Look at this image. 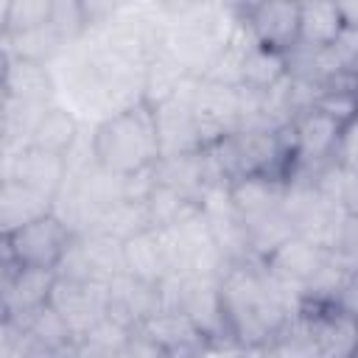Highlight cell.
<instances>
[{
    "label": "cell",
    "instance_id": "1",
    "mask_svg": "<svg viewBox=\"0 0 358 358\" xmlns=\"http://www.w3.org/2000/svg\"><path fill=\"white\" fill-rule=\"evenodd\" d=\"M218 280L227 333L232 344L255 350L277 341L288 330L299 299L266 271L263 260L249 257L227 263Z\"/></svg>",
    "mask_w": 358,
    "mask_h": 358
},
{
    "label": "cell",
    "instance_id": "2",
    "mask_svg": "<svg viewBox=\"0 0 358 358\" xmlns=\"http://www.w3.org/2000/svg\"><path fill=\"white\" fill-rule=\"evenodd\" d=\"M90 140L95 162L120 176L148 171L162 157L157 115L148 103H137L126 112L95 120Z\"/></svg>",
    "mask_w": 358,
    "mask_h": 358
},
{
    "label": "cell",
    "instance_id": "3",
    "mask_svg": "<svg viewBox=\"0 0 358 358\" xmlns=\"http://www.w3.org/2000/svg\"><path fill=\"white\" fill-rule=\"evenodd\" d=\"M282 213L288 215L299 238H308L327 252L341 243L350 221L347 210L330 196H324L313 182H291L282 201Z\"/></svg>",
    "mask_w": 358,
    "mask_h": 358
},
{
    "label": "cell",
    "instance_id": "4",
    "mask_svg": "<svg viewBox=\"0 0 358 358\" xmlns=\"http://www.w3.org/2000/svg\"><path fill=\"white\" fill-rule=\"evenodd\" d=\"M291 327L313 347L316 358H355L358 352V316L336 302L299 299Z\"/></svg>",
    "mask_w": 358,
    "mask_h": 358
},
{
    "label": "cell",
    "instance_id": "5",
    "mask_svg": "<svg viewBox=\"0 0 358 358\" xmlns=\"http://www.w3.org/2000/svg\"><path fill=\"white\" fill-rule=\"evenodd\" d=\"M76 232L56 215L48 213L14 232H3V257L34 266V268H59L67 249L73 246Z\"/></svg>",
    "mask_w": 358,
    "mask_h": 358
},
{
    "label": "cell",
    "instance_id": "6",
    "mask_svg": "<svg viewBox=\"0 0 358 358\" xmlns=\"http://www.w3.org/2000/svg\"><path fill=\"white\" fill-rule=\"evenodd\" d=\"M232 8L260 48L291 53L299 45V3L266 0V3H238Z\"/></svg>",
    "mask_w": 358,
    "mask_h": 358
},
{
    "label": "cell",
    "instance_id": "7",
    "mask_svg": "<svg viewBox=\"0 0 358 358\" xmlns=\"http://www.w3.org/2000/svg\"><path fill=\"white\" fill-rule=\"evenodd\" d=\"M56 285L53 268H34L20 266L8 257H3L0 268V291H3V319H22L31 310L50 302Z\"/></svg>",
    "mask_w": 358,
    "mask_h": 358
},
{
    "label": "cell",
    "instance_id": "8",
    "mask_svg": "<svg viewBox=\"0 0 358 358\" xmlns=\"http://www.w3.org/2000/svg\"><path fill=\"white\" fill-rule=\"evenodd\" d=\"M327 263H330V252L322 249V246H316V243L308 241V238H299V235L288 238L282 246H277V249L263 260L266 271H268L280 285H285L288 291H294L296 299H299V294L322 274V268H324Z\"/></svg>",
    "mask_w": 358,
    "mask_h": 358
},
{
    "label": "cell",
    "instance_id": "9",
    "mask_svg": "<svg viewBox=\"0 0 358 358\" xmlns=\"http://www.w3.org/2000/svg\"><path fill=\"white\" fill-rule=\"evenodd\" d=\"M106 299H109V282H98V280L84 282V280H70L56 274L50 305L70 322L78 338L106 316Z\"/></svg>",
    "mask_w": 358,
    "mask_h": 358
},
{
    "label": "cell",
    "instance_id": "10",
    "mask_svg": "<svg viewBox=\"0 0 358 358\" xmlns=\"http://www.w3.org/2000/svg\"><path fill=\"white\" fill-rule=\"evenodd\" d=\"M3 179H14L36 190L39 196L56 201V196L67 182V162L59 154L28 145L11 157H3Z\"/></svg>",
    "mask_w": 358,
    "mask_h": 358
},
{
    "label": "cell",
    "instance_id": "11",
    "mask_svg": "<svg viewBox=\"0 0 358 358\" xmlns=\"http://www.w3.org/2000/svg\"><path fill=\"white\" fill-rule=\"evenodd\" d=\"M190 84H193V78H187L171 101H165L162 106L154 109L162 157L204 151L199 123H196V115H193V103H190Z\"/></svg>",
    "mask_w": 358,
    "mask_h": 358
},
{
    "label": "cell",
    "instance_id": "12",
    "mask_svg": "<svg viewBox=\"0 0 358 358\" xmlns=\"http://www.w3.org/2000/svg\"><path fill=\"white\" fill-rule=\"evenodd\" d=\"M59 81L50 64L17 59L3 53V98H14L31 106H53Z\"/></svg>",
    "mask_w": 358,
    "mask_h": 358
},
{
    "label": "cell",
    "instance_id": "13",
    "mask_svg": "<svg viewBox=\"0 0 358 358\" xmlns=\"http://www.w3.org/2000/svg\"><path fill=\"white\" fill-rule=\"evenodd\" d=\"M159 310H162L159 282H145V280H137L131 274H117L109 282L106 316L117 319L120 324L134 330Z\"/></svg>",
    "mask_w": 358,
    "mask_h": 358
},
{
    "label": "cell",
    "instance_id": "14",
    "mask_svg": "<svg viewBox=\"0 0 358 358\" xmlns=\"http://www.w3.org/2000/svg\"><path fill=\"white\" fill-rule=\"evenodd\" d=\"M154 173H157L159 185L179 190L182 196H187L199 207H201V199L207 196L210 187H221V185H215V176L210 171V162H207L204 151L159 157V162L154 165Z\"/></svg>",
    "mask_w": 358,
    "mask_h": 358
},
{
    "label": "cell",
    "instance_id": "15",
    "mask_svg": "<svg viewBox=\"0 0 358 358\" xmlns=\"http://www.w3.org/2000/svg\"><path fill=\"white\" fill-rule=\"evenodd\" d=\"M140 330L157 341L171 358H196L210 338L179 310H159L140 324Z\"/></svg>",
    "mask_w": 358,
    "mask_h": 358
},
{
    "label": "cell",
    "instance_id": "16",
    "mask_svg": "<svg viewBox=\"0 0 358 358\" xmlns=\"http://www.w3.org/2000/svg\"><path fill=\"white\" fill-rule=\"evenodd\" d=\"M285 193H288V185L266 176H243L229 185V201L243 224L282 210Z\"/></svg>",
    "mask_w": 358,
    "mask_h": 358
},
{
    "label": "cell",
    "instance_id": "17",
    "mask_svg": "<svg viewBox=\"0 0 358 358\" xmlns=\"http://www.w3.org/2000/svg\"><path fill=\"white\" fill-rule=\"evenodd\" d=\"M81 137V123H78V115L70 109V106H48L34 131H31V143L34 148H42V151H50V154H59V157H67V151L78 143Z\"/></svg>",
    "mask_w": 358,
    "mask_h": 358
},
{
    "label": "cell",
    "instance_id": "18",
    "mask_svg": "<svg viewBox=\"0 0 358 358\" xmlns=\"http://www.w3.org/2000/svg\"><path fill=\"white\" fill-rule=\"evenodd\" d=\"M344 14L338 3H299V45L333 48L344 34Z\"/></svg>",
    "mask_w": 358,
    "mask_h": 358
},
{
    "label": "cell",
    "instance_id": "19",
    "mask_svg": "<svg viewBox=\"0 0 358 358\" xmlns=\"http://www.w3.org/2000/svg\"><path fill=\"white\" fill-rule=\"evenodd\" d=\"M48 213H53L50 199L39 196L36 190H31L14 179H3V185H0V227H3V232H14Z\"/></svg>",
    "mask_w": 358,
    "mask_h": 358
},
{
    "label": "cell",
    "instance_id": "20",
    "mask_svg": "<svg viewBox=\"0 0 358 358\" xmlns=\"http://www.w3.org/2000/svg\"><path fill=\"white\" fill-rule=\"evenodd\" d=\"M123 266H126V274H131L137 280L162 282L168 277V266H165L159 229H145V232H137L134 238L123 241Z\"/></svg>",
    "mask_w": 358,
    "mask_h": 358
},
{
    "label": "cell",
    "instance_id": "21",
    "mask_svg": "<svg viewBox=\"0 0 358 358\" xmlns=\"http://www.w3.org/2000/svg\"><path fill=\"white\" fill-rule=\"evenodd\" d=\"M288 78V53H277L255 45L241 64V87L252 92H268Z\"/></svg>",
    "mask_w": 358,
    "mask_h": 358
},
{
    "label": "cell",
    "instance_id": "22",
    "mask_svg": "<svg viewBox=\"0 0 358 358\" xmlns=\"http://www.w3.org/2000/svg\"><path fill=\"white\" fill-rule=\"evenodd\" d=\"M190 76L185 73V67L179 62H173L165 50H159L148 67H145V78H143V103H148L151 109L162 106L165 101H171L182 84L187 81Z\"/></svg>",
    "mask_w": 358,
    "mask_h": 358
},
{
    "label": "cell",
    "instance_id": "23",
    "mask_svg": "<svg viewBox=\"0 0 358 358\" xmlns=\"http://www.w3.org/2000/svg\"><path fill=\"white\" fill-rule=\"evenodd\" d=\"M78 246L84 252V260L90 266L92 280L98 282H112L117 274H126L123 266V241L101 235V232H87V235H76Z\"/></svg>",
    "mask_w": 358,
    "mask_h": 358
},
{
    "label": "cell",
    "instance_id": "24",
    "mask_svg": "<svg viewBox=\"0 0 358 358\" xmlns=\"http://www.w3.org/2000/svg\"><path fill=\"white\" fill-rule=\"evenodd\" d=\"M67 50L70 48L56 36V31L50 25L25 31L20 36H3V53H11L17 59H28V62H39V64H53Z\"/></svg>",
    "mask_w": 358,
    "mask_h": 358
},
{
    "label": "cell",
    "instance_id": "25",
    "mask_svg": "<svg viewBox=\"0 0 358 358\" xmlns=\"http://www.w3.org/2000/svg\"><path fill=\"white\" fill-rule=\"evenodd\" d=\"M14 322L22 324L34 341H39L42 347H48V350H53V352L64 350L67 344H73V341L78 338V336L73 333L70 322H67L50 302L42 305V308H36V310H31V313L22 316V319H14Z\"/></svg>",
    "mask_w": 358,
    "mask_h": 358
},
{
    "label": "cell",
    "instance_id": "26",
    "mask_svg": "<svg viewBox=\"0 0 358 358\" xmlns=\"http://www.w3.org/2000/svg\"><path fill=\"white\" fill-rule=\"evenodd\" d=\"M145 229H154L145 201H117L109 210H103L92 227V232H101V235H109L117 241H129Z\"/></svg>",
    "mask_w": 358,
    "mask_h": 358
},
{
    "label": "cell",
    "instance_id": "27",
    "mask_svg": "<svg viewBox=\"0 0 358 358\" xmlns=\"http://www.w3.org/2000/svg\"><path fill=\"white\" fill-rule=\"evenodd\" d=\"M145 207H148V218H151V227L154 229H168V227H176L182 224L185 218H190L193 213H199V204L190 201L187 196H182L179 190L173 187H165L157 182V187L151 190V196L145 199Z\"/></svg>",
    "mask_w": 358,
    "mask_h": 358
},
{
    "label": "cell",
    "instance_id": "28",
    "mask_svg": "<svg viewBox=\"0 0 358 358\" xmlns=\"http://www.w3.org/2000/svg\"><path fill=\"white\" fill-rule=\"evenodd\" d=\"M243 227H246V235H249V252L257 260H266L277 246H282L288 238L296 235L282 210L268 213L263 218H255V221H249Z\"/></svg>",
    "mask_w": 358,
    "mask_h": 358
},
{
    "label": "cell",
    "instance_id": "29",
    "mask_svg": "<svg viewBox=\"0 0 358 358\" xmlns=\"http://www.w3.org/2000/svg\"><path fill=\"white\" fill-rule=\"evenodd\" d=\"M50 8H53V0H6L0 11L3 36H20L25 31L48 25Z\"/></svg>",
    "mask_w": 358,
    "mask_h": 358
},
{
    "label": "cell",
    "instance_id": "30",
    "mask_svg": "<svg viewBox=\"0 0 358 358\" xmlns=\"http://www.w3.org/2000/svg\"><path fill=\"white\" fill-rule=\"evenodd\" d=\"M48 25L56 31V36L73 48L90 34V20L84 11V0H53Z\"/></svg>",
    "mask_w": 358,
    "mask_h": 358
},
{
    "label": "cell",
    "instance_id": "31",
    "mask_svg": "<svg viewBox=\"0 0 358 358\" xmlns=\"http://www.w3.org/2000/svg\"><path fill=\"white\" fill-rule=\"evenodd\" d=\"M129 336H131V327L120 324V322H117V319H112V316H103V319H101V322H95V324L81 336V338H87L90 344L101 347L103 352H117V350H123V347H126Z\"/></svg>",
    "mask_w": 358,
    "mask_h": 358
},
{
    "label": "cell",
    "instance_id": "32",
    "mask_svg": "<svg viewBox=\"0 0 358 358\" xmlns=\"http://www.w3.org/2000/svg\"><path fill=\"white\" fill-rule=\"evenodd\" d=\"M31 344V336L22 324H17L14 319H3V330H0V358H22L25 350Z\"/></svg>",
    "mask_w": 358,
    "mask_h": 358
},
{
    "label": "cell",
    "instance_id": "33",
    "mask_svg": "<svg viewBox=\"0 0 358 358\" xmlns=\"http://www.w3.org/2000/svg\"><path fill=\"white\" fill-rule=\"evenodd\" d=\"M336 162L352 173H358V117H352L341 129V140L336 148Z\"/></svg>",
    "mask_w": 358,
    "mask_h": 358
},
{
    "label": "cell",
    "instance_id": "34",
    "mask_svg": "<svg viewBox=\"0 0 358 358\" xmlns=\"http://www.w3.org/2000/svg\"><path fill=\"white\" fill-rule=\"evenodd\" d=\"M126 352H129V358H171L157 341H151L140 327H134L131 330V336H129V341H126Z\"/></svg>",
    "mask_w": 358,
    "mask_h": 358
},
{
    "label": "cell",
    "instance_id": "35",
    "mask_svg": "<svg viewBox=\"0 0 358 358\" xmlns=\"http://www.w3.org/2000/svg\"><path fill=\"white\" fill-rule=\"evenodd\" d=\"M333 302H336L338 308H344L347 313L358 316V268H352V271L344 277V282H341V288H338V294H336Z\"/></svg>",
    "mask_w": 358,
    "mask_h": 358
},
{
    "label": "cell",
    "instance_id": "36",
    "mask_svg": "<svg viewBox=\"0 0 358 358\" xmlns=\"http://www.w3.org/2000/svg\"><path fill=\"white\" fill-rule=\"evenodd\" d=\"M56 358H109V352H103L101 347L90 344L87 338H76L73 344H67L64 350H59Z\"/></svg>",
    "mask_w": 358,
    "mask_h": 358
},
{
    "label": "cell",
    "instance_id": "37",
    "mask_svg": "<svg viewBox=\"0 0 358 358\" xmlns=\"http://www.w3.org/2000/svg\"><path fill=\"white\" fill-rule=\"evenodd\" d=\"M196 358H249V350L238 344H207Z\"/></svg>",
    "mask_w": 358,
    "mask_h": 358
},
{
    "label": "cell",
    "instance_id": "38",
    "mask_svg": "<svg viewBox=\"0 0 358 358\" xmlns=\"http://www.w3.org/2000/svg\"><path fill=\"white\" fill-rule=\"evenodd\" d=\"M341 14H344V25L350 31H358V3H338Z\"/></svg>",
    "mask_w": 358,
    "mask_h": 358
},
{
    "label": "cell",
    "instance_id": "39",
    "mask_svg": "<svg viewBox=\"0 0 358 358\" xmlns=\"http://www.w3.org/2000/svg\"><path fill=\"white\" fill-rule=\"evenodd\" d=\"M109 358H129V352H126V347H123V350H117V352H109Z\"/></svg>",
    "mask_w": 358,
    "mask_h": 358
},
{
    "label": "cell",
    "instance_id": "40",
    "mask_svg": "<svg viewBox=\"0 0 358 358\" xmlns=\"http://www.w3.org/2000/svg\"><path fill=\"white\" fill-rule=\"evenodd\" d=\"M355 358H358V352H355Z\"/></svg>",
    "mask_w": 358,
    "mask_h": 358
}]
</instances>
